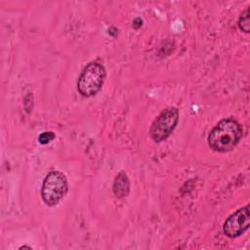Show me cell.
<instances>
[{
    "label": "cell",
    "instance_id": "1",
    "mask_svg": "<svg viewBox=\"0 0 250 250\" xmlns=\"http://www.w3.org/2000/svg\"><path fill=\"white\" fill-rule=\"evenodd\" d=\"M242 135V126L233 118H226L211 130L208 136V144L215 151L227 152L239 143Z\"/></svg>",
    "mask_w": 250,
    "mask_h": 250
},
{
    "label": "cell",
    "instance_id": "2",
    "mask_svg": "<svg viewBox=\"0 0 250 250\" xmlns=\"http://www.w3.org/2000/svg\"><path fill=\"white\" fill-rule=\"evenodd\" d=\"M104 78V66L100 62H92L81 71L77 80V90L84 97H92L101 90Z\"/></svg>",
    "mask_w": 250,
    "mask_h": 250
},
{
    "label": "cell",
    "instance_id": "3",
    "mask_svg": "<svg viewBox=\"0 0 250 250\" xmlns=\"http://www.w3.org/2000/svg\"><path fill=\"white\" fill-rule=\"evenodd\" d=\"M68 189L67 179L60 171H51L44 179L41 188L43 201L49 205H57L65 195Z\"/></svg>",
    "mask_w": 250,
    "mask_h": 250
},
{
    "label": "cell",
    "instance_id": "4",
    "mask_svg": "<svg viewBox=\"0 0 250 250\" xmlns=\"http://www.w3.org/2000/svg\"><path fill=\"white\" fill-rule=\"evenodd\" d=\"M179 110L176 107H167L160 112L150 126V137L155 142L167 139L177 126Z\"/></svg>",
    "mask_w": 250,
    "mask_h": 250
},
{
    "label": "cell",
    "instance_id": "5",
    "mask_svg": "<svg viewBox=\"0 0 250 250\" xmlns=\"http://www.w3.org/2000/svg\"><path fill=\"white\" fill-rule=\"evenodd\" d=\"M249 229V206L238 209L224 223L223 230L230 238L243 234Z\"/></svg>",
    "mask_w": 250,
    "mask_h": 250
},
{
    "label": "cell",
    "instance_id": "6",
    "mask_svg": "<svg viewBox=\"0 0 250 250\" xmlns=\"http://www.w3.org/2000/svg\"><path fill=\"white\" fill-rule=\"evenodd\" d=\"M130 191V182L127 175L121 171L115 177L113 182V192L117 197L127 196Z\"/></svg>",
    "mask_w": 250,
    "mask_h": 250
},
{
    "label": "cell",
    "instance_id": "7",
    "mask_svg": "<svg viewBox=\"0 0 250 250\" xmlns=\"http://www.w3.org/2000/svg\"><path fill=\"white\" fill-rule=\"evenodd\" d=\"M238 26L239 28L248 33L250 30V23H249V7H247L240 15L238 19Z\"/></svg>",
    "mask_w": 250,
    "mask_h": 250
},
{
    "label": "cell",
    "instance_id": "8",
    "mask_svg": "<svg viewBox=\"0 0 250 250\" xmlns=\"http://www.w3.org/2000/svg\"><path fill=\"white\" fill-rule=\"evenodd\" d=\"M55 134L53 132H43L39 135L38 137V142L42 145L48 144L49 142H51L53 139H55Z\"/></svg>",
    "mask_w": 250,
    "mask_h": 250
},
{
    "label": "cell",
    "instance_id": "9",
    "mask_svg": "<svg viewBox=\"0 0 250 250\" xmlns=\"http://www.w3.org/2000/svg\"><path fill=\"white\" fill-rule=\"evenodd\" d=\"M23 248H27V249H32L30 246H26V245H23L21 247H20V249H23Z\"/></svg>",
    "mask_w": 250,
    "mask_h": 250
}]
</instances>
